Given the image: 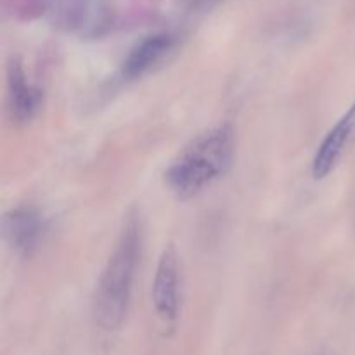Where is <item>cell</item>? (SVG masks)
I'll list each match as a JSON object with an SVG mask.
<instances>
[{"mask_svg": "<svg viewBox=\"0 0 355 355\" xmlns=\"http://www.w3.org/2000/svg\"><path fill=\"white\" fill-rule=\"evenodd\" d=\"M234 156L231 125H218L198 135L166 170V184L180 198H189L225 175Z\"/></svg>", "mask_w": 355, "mask_h": 355, "instance_id": "2", "label": "cell"}, {"mask_svg": "<svg viewBox=\"0 0 355 355\" xmlns=\"http://www.w3.org/2000/svg\"><path fill=\"white\" fill-rule=\"evenodd\" d=\"M45 10L51 23L64 31L96 33L106 23V9L94 0H47Z\"/></svg>", "mask_w": 355, "mask_h": 355, "instance_id": "4", "label": "cell"}, {"mask_svg": "<svg viewBox=\"0 0 355 355\" xmlns=\"http://www.w3.org/2000/svg\"><path fill=\"white\" fill-rule=\"evenodd\" d=\"M175 47V38L170 33H155L142 38L135 47L128 52L127 59L121 66L125 78H137L162 62Z\"/></svg>", "mask_w": 355, "mask_h": 355, "instance_id": "8", "label": "cell"}, {"mask_svg": "<svg viewBox=\"0 0 355 355\" xmlns=\"http://www.w3.org/2000/svg\"><path fill=\"white\" fill-rule=\"evenodd\" d=\"M355 142V101L345 114L326 134L312 162V175L324 179L336 168L350 146Z\"/></svg>", "mask_w": 355, "mask_h": 355, "instance_id": "5", "label": "cell"}, {"mask_svg": "<svg viewBox=\"0 0 355 355\" xmlns=\"http://www.w3.org/2000/svg\"><path fill=\"white\" fill-rule=\"evenodd\" d=\"M217 2H220V0H187L191 9H210Z\"/></svg>", "mask_w": 355, "mask_h": 355, "instance_id": "9", "label": "cell"}, {"mask_svg": "<svg viewBox=\"0 0 355 355\" xmlns=\"http://www.w3.org/2000/svg\"><path fill=\"white\" fill-rule=\"evenodd\" d=\"M47 232V222L35 208L21 207L10 210L3 218V234L14 252L30 257L37 252Z\"/></svg>", "mask_w": 355, "mask_h": 355, "instance_id": "6", "label": "cell"}, {"mask_svg": "<svg viewBox=\"0 0 355 355\" xmlns=\"http://www.w3.org/2000/svg\"><path fill=\"white\" fill-rule=\"evenodd\" d=\"M139 259L141 225L137 217H130L123 225L94 295V319L106 331L118 329L127 318Z\"/></svg>", "mask_w": 355, "mask_h": 355, "instance_id": "1", "label": "cell"}, {"mask_svg": "<svg viewBox=\"0 0 355 355\" xmlns=\"http://www.w3.org/2000/svg\"><path fill=\"white\" fill-rule=\"evenodd\" d=\"M151 295L156 314L165 322H175L180 309V269L173 246L165 248L159 257Z\"/></svg>", "mask_w": 355, "mask_h": 355, "instance_id": "3", "label": "cell"}, {"mask_svg": "<svg viewBox=\"0 0 355 355\" xmlns=\"http://www.w3.org/2000/svg\"><path fill=\"white\" fill-rule=\"evenodd\" d=\"M7 103L10 118L17 123H28L35 118L42 106V92L31 85L23 66L14 61L7 71Z\"/></svg>", "mask_w": 355, "mask_h": 355, "instance_id": "7", "label": "cell"}]
</instances>
